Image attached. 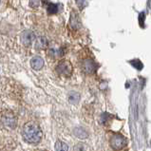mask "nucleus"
<instances>
[{"instance_id":"2eb2a0df","label":"nucleus","mask_w":151,"mask_h":151,"mask_svg":"<svg viewBox=\"0 0 151 151\" xmlns=\"http://www.w3.org/2000/svg\"><path fill=\"white\" fill-rule=\"evenodd\" d=\"M75 151H87V145L78 144L75 146Z\"/></svg>"},{"instance_id":"4468645a","label":"nucleus","mask_w":151,"mask_h":151,"mask_svg":"<svg viewBox=\"0 0 151 151\" xmlns=\"http://www.w3.org/2000/svg\"><path fill=\"white\" fill-rule=\"evenodd\" d=\"M57 6L54 5V4H50L49 7H48V12L50 14H56L57 12Z\"/></svg>"},{"instance_id":"20e7f679","label":"nucleus","mask_w":151,"mask_h":151,"mask_svg":"<svg viewBox=\"0 0 151 151\" xmlns=\"http://www.w3.org/2000/svg\"><path fill=\"white\" fill-rule=\"evenodd\" d=\"M127 145V140L120 134H115L110 139V145L115 150H121Z\"/></svg>"},{"instance_id":"f8f14e48","label":"nucleus","mask_w":151,"mask_h":151,"mask_svg":"<svg viewBox=\"0 0 151 151\" xmlns=\"http://www.w3.org/2000/svg\"><path fill=\"white\" fill-rule=\"evenodd\" d=\"M68 146L67 144L63 143L61 141H57L55 144V151H68Z\"/></svg>"},{"instance_id":"1a4fd4ad","label":"nucleus","mask_w":151,"mask_h":151,"mask_svg":"<svg viewBox=\"0 0 151 151\" xmlns=\"http://www.w3.org/2000/svg\"><path fill=\"white\" fill-rule=\"evenodd\" d=\"M68 102H70L71 105H75V104H77L80 100V94L76 91H70L68 95Z\"/></svg>"},{"instance_id":"39448f33","label":"nucleus","mask_w":151,"mask_h":151,"mask_svg":"<svg viewBox=\"0 0 151 151\" xmlns=\"http://www.w3.org/2000/svg\"><path fill=\"white\" fill-rule=\"evenodd\" d=\"M82 68L86 73H88V74H91V73L95 72L97 66L95 62L91 59H86L85 61L82 64Z\"/></svg>"},{"instance_id":"9b49d317","label":"nucleus","mask_w":151,"mask_h":151,"mask_svg":"<svg viewBox=\"0 0 151 151\" xmlns=\"http://www.w3.org/2000/svg\"><path fill=\"white\" fill-rule=\"evenodd\" d=\"M35 47L37 49H46L48 47V40L45 37H38L35 41Z\"/></svg>"},{"instance_id":"0eeeda50","label":"nucleus","mask_w":151,"mask_h":151,"mask_svg":"<svg viewBox=\"0 0 151 151\" xmlns=\"http://www.w3.org/2000/svg\"><path fill=\"white\" fill-rule=\"evenodd\" d=\"M31 66L33 70H39L44 67V60L40 56H34V57L31 60Z\"/></svg>"},{"instance_id":"7ed1b4c3","label":"nucleus","mask_w":151,"mask_h":151,"mask_svg":"<svg viewBox=\"0 0 151 151\" xmlns=\"http://www.w3.org/2000/svg\"><path fill=\"white\" fill-rule=\"evenodd\" d=\"M1 123L3 124V126H5L6 127L14 129L16 127L17 120L12 112H5V113L1 116Z\"/></svg>"},{"instance_id":"dca6fc26","label":"nucleus","mask_w":151,"mask_h":151,"mask_svg":"<svg viewBox=\"0 0 151 151\" xmlns=\"http://www.w3.org/2000/svg\"><path fill=\"white\" fill-rule=\"evenodd\" d=\"M39 5H40L39 0H31V1H29V6L32 8H37V7H39Z\"/></svg>"},{"instance_id":"6e6552de","label":"nucleus","mask_w":151,"mask_h":151,"mask_svg":"<svg viewBox=\"0 0 151 151\" xmlns=\"http://www.w3.org/2000/svg\"><path fill=\"white\" fill-rule=\"evenodd\" d=\"M73 133H74V135L78 138V139H81V140L87 139L88 137V133L86 131L83 127H75L73 129Z\"/></svg>"},{"instance_id":"f03ea898","label":"nucleus","mask_w":151,"mask_h":151,"mask_svg":"<svg viewBox=\"0 0 151 151\" xmlns=\"http://www.w3.org/2000/svg\"><path fill=\"white\" fill-rule=\"evenodd\" d=\"M72 70H73L72 65L70 64V62L67 61V60L61 61L57 65V67H56V71H57L58 74L62 76H66V77L70 76Z\"/></svg>"},{"instance_id":"423d86ee","label":"nucleus","mask_w":151,"mask_h":151,"mask_svg":"<svg viewBox=\"0 0 151 151\" xmlns=\"http://www.w3.org/2000/svg\"><path fill=\"white\" fill-rule=\"evenodd\" d=\"M34 40H35V35H34V33L31 31H25L21 34V42H22L23 45L25 46L32 45Z\"/></svg>"},{"instance_id":"f257e3e1","label":"nucleus","mask_w":151,"mask_h":151,"mask_svg":"<svg viewBox=\"0 0 151 151\" xmlns=\"http://www.w3.org/2000/svg\"><path fill=\"white\" fill-rule=\"evenodd\" d=\"M23 138L29 144H37L42 139V131L37 124L29 122L23 127Z\"/></svg>"},{"instance_id":"9d476101","label":"nucleus","mask_w":151,"mask_h":151,"mask_svg":"<svg viewBox=\"0 0 151 151\" xmlns=\"http://www.w3.org/2000/svg\"><path fill=\"white\" fill-rule=\"evenodd\" d=\"M70 26L72 29H78L80 27V19L79 16L75 12H72L70 17Z\"/></svg>"},{"instance_id":"ddd939ff","label":"nucleus","mask_w":151,"mask_h":151,"mask_svg":"<svg viewBox=\"0 0 151 151\" xmlns=\"http://www.w3.org/2000/svg\"><path fill=\"white\" fill-rule=\"evenodd\" d=\"M131 63V65L134 68H136L137 70H142L143 68V64H142V62L140 61V60H133V61H131L130 62Z\"/></svg>"}]
</instances>
